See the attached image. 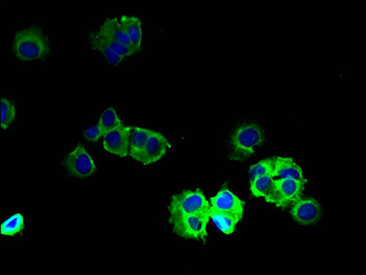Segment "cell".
<instances>
[{"instance_id": "1", "label": "cell", "mask_w": 366, "mask_h": 275, "mask_svg": "<svg viewBox=\"0 0 366 275\" xmlns=\"http://www.w3.org/2000/svg\"><path fill=\"white\" fill-rule=\"evenodd\" d=\"M51 41L38 25L18 31L13 37L12 51L21 62L42 61L50 55Z\"/></svg>"}, {"instance_id": "2", "label": "cell", "mask_w": 366, "mask_h": 275, "mask_svg": "<svg viewBox=\"0 0 366 275\" xmlns=\"http://www.w3.org/2000/svg\"><path fill=\"white\" fill-rule=\"evenodd\" d=\"M264 134L258 124L242 123L232 131L229 140L230 158L242 162L254 156L264 142Z\"/></svg>"}, {"instance_id": "3", "label": "cell", "mask_w": 366, "mask_h": 275, "mask_svg": "<svg viewBox=\"0 0 366 275\" xmlns=\"http://www.w3.org/2000/svg\"><path fill=\"white\" fill-rule=\"evenodd\" d=\"M210 208V203L200 190L182 191L171 199L169 222L186 215L209 211Z\"/></svg>"}, {"instance_id": "4", "label": "cell", "mask_w": 366, "mask_h": 275, "mask_svg": "<svg viewBox=\"0 0 366 275\" xmlns=\"http://www.w3.org/2000/svg\"><path fill=\"white\" fill-rule=\"evenodd\" d=\"M305 184L306 180H274L271 188L264 199L267 203L273 204L279 208H286L301 198Z\"/></svg>"}, {"instance_id": "5", "label": "cell", "mask_w": 366, "mask_h": 275, "mask_svg": "<svg viewBox=\"0 0 366 275\" xmlns=\"http://www.w3.org/2000/svg\"><path fill=\"white\" fill-rule=\"evenodd\" d=\"M210 212H203L178 218L170 224L174 232L183 239H203L208 237V223Z\"/></svg>"}, {"instance_id": "6", "label": "cell", "mask_w": 366, "mask_h": 275, "mask_svg": "<svg viewBox=\"0 0 366 275\" xmlns=\"http://www.w3.org/2000/svg\"><path fill=\"white\" fill-rule=\"evenodd\" d=\"M90 41L92 48L101 53L112 66H116L127 58L134 55L129 47L103 36L97 31L90 33Z\"/></svg>"}, {"instance_id": "7", "label": "cell", "mask_w": 366, "mask_h": 275, "mask_svg": "<svg viewBox=\"0 0 366 275\" xmlns=\"http://www.w3.org/2000/svg\"><path fill=\"white\" fill-rule=\"evenodd\" d=\"M64 166L72 177L87 178L96 171V165L85 147L80 144L66 156Z\"/></svg>"}, {"instance_id": "8", "label": "cell", "mask_w": 366, "mask_h": 275, "mask_svg": "<svg viewBox=\"0 0 366 275\" xmlns=\"http://www.w3.org/2000/svg\"><path fill=\"white\" fill-rule=\"evenodd\" d=\"M131 126L121 124L117 129L104 136L103 147L107 152L119 158H125L129 154Z\"/></svg>"}, {"instance_id": "9", "label": "cell", "mask_w": 366, "mask_h": 275, "mask_svg": "<svg viewBox=\"0 0 366 275\" xmlns=\"http://www.w3.org/2000/svg\"><path fill=\"white\" fill-rule=\"evenodd\" d=\"M170 144L159 132L153 131L146 139L140 156V163L150 165L160 161L168 153Z\"/></svg>"}, {"instance_id": "10", "label": "cell", "mask_w": 366, "mask_h": 275, "mask_svg": "<svg viewBox=\"0 0 366 275\" xmlns=\"http://www.w3.org/2000/svg\"><path fill=\"white\" fill-rule=\"evenodd\" d=\"M291 215L299 224L308 226L319 221L322 215V207L313 198H299L292 205Z\"/></svg>"}, {"instance_id": "11", "label": "cell", "mask_w": 366, "mask_h": 275, "mask_svg": "<svg viewBox=\"0 0 366 275\" xmlns=\"http://www.w3.org/2000/svg\"><path fill=\"white\" fill-rule=\"evenodd\" d=\"M210 209L230 215L239 221L243 215V203L232 192L223 189L210 198Z\"/></svg>"}, {"instance_id": "12", "label": "cell", "mask_w": 366, "mask_h": 275, "mask_svg": "<svg viewBox=\"0 0 366 275\" xmlns=\"http://www.w3.org/2000/svg\"><path fill=\"white\" fill-rule=\"evenodd\" d=\"M272 176L274 180L291 179L300 181L306 180L301 166L291 158L287 157H276L274 159Z\"/></svg>"}, {"instance_id": "13", "label": "cell", "mask_w": 366, "mask_h": 275, "mask_svg": "<svg viewBox=\"0 0 366 275\" xmlns=\"http://www.w3.org/2000/svg\"><path fill=\"white\" fill-rule=\"evenodd\" d=\"M97 32L103 36L129 47L132 50L134 55L136 54L132 43L123 26H122L119 18L114 17L106 19Z\"/></svg>"}, {"instance_id": "14", "label": "cell", "mask_w": 366, "mask_h": 275, "mask_svg": "<svg viewBox=\"0 0 366 275\" xmlns=\"http://www.w3.org/2000/svg\"><path fill=\"white\" fill-rule=\"evenodd\" d=\"M119 20L129 36L135 53L140 51L142 44V24L139 18L132 15H121Z\"/></svg>"}, {"instance_id": "15", "label": "cell", "mask_w": 366, "mask_h": 275, "mask_svg": "<svg viewBox=\"0 0 366 275\" xmlns=\"http://www.w3.org/2000/svg\"><path fill=\"white\" fill-rule=\"evenodd\" d=\"M152 131L138 126L131 131L129 156L136 161H139L144 146Z\"/></svg>"}, {"instance_id": "16", "label": "cell", "mask_w": 366, "mask_h": 275, "mask_svg": "<svg viewBox=\"0 0 366 275\" xmlns=\"http://www.w3.org/2000/svg\"><path fill=\"white\" fill-rule=\"evenodd\" d=\"M210 217L218 230L226 234H232L239 222L235 217L210 208Z\"/></svg>"}, {"instance_id": "17", "label": "cell", "mask_w": 366, "mask_h": 275, "mask_svg": "<svg viewBox=\"0 0 366 275\" xmlns=\"http://www.w3.org/2000/svg\"><path fill=\"white\" fill-rule=\"evenodd\" d=\"M123 124L117 112L114 109L110 108L103 112L97 126H99L104 137L105 134L117 129Z\"/></svg>"}, {"instance_id": "18", "label": "cell", "mask_w": 366, "mask_h": 275, "mask_svg": "<svg viewBox=\"0 0 366 275\" xmlns=\"http://www.w3.org/2000/svg\"><path fill=\"white\" fill-rule=\"evenodd\" d=\"M274 180L272 175H266L254 179L250 183L252 194L255 197L264 198L269 193Z\"/></svg>"}, {"instance_id": "19", "label": "cell", "mask_w": 366, "mask_h": 275, "mask_svg": "<svg viewBox=\"0 0 366 275\" xmlns=\"http://www.w3.org/2000/svg\"><path fill=\"white\" fill-rule=\"evenodd\" d=\"M16 117L15 104L10 99L3 97L1 99V129H9Z\"/></svg>"}, {"instance_id": "20", "label": "cell", "mask_w": 366, "mask_h": 275, "mask_svg": "<svg viewBox=\"0 0 366 275\" xmlns=\"http://www.w3.org/2000/svg\"><path fill=\"white\" fill-rule=\"evenodd\" d=\"M23 229V218L21 214H16L6 220L2 225L3 235L14 237L21 233Z\"/></svg>"}, {"instance_id": "21", "label": "cell", "mask_w": 366, "mask_h": 275, "mask_svg": "<svg viewBox=\"0 0 366 275\" xmlns=\"http://www.w3.org/2000/svg\"><path fill=\"white\" fill-rule=\"evenodd\" d=\"M274 159H265L252 166L249 171V178L250 183L254 179L266 176V175H273Z\"/></svg>"}, {"instance_id": "22", "label": "cell", "mask_w": 366, "mask_h": 275, "mask_svg": "<svg viewBox=\"0 0 366 275\" xmlns=\"http://www.w3.org/2000/svg\"><path fill=\"white\" fill-rule=\"evenodd\" d=\"M85 136L88 141L92 142L97 141L103 137L100 129L97 124L88 128L85 131Z\"/></svg>"}]
</instances>
